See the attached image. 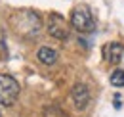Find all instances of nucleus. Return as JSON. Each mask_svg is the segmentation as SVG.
<instances>
[{
  "mask_svg": "<svg viewBox=\"0 0 124 117\" xmlns=\"http://www.w3.org/2000/svg\"><path fill=\"white\" fill-rule=\"evenodd\" d=\"M12 27L23 35V37H36L40 33V27H42V21H40V15L32 10H21V12H16L12 15Z\"/></svg>",
  "mask_w": 124,
  "mask_h": 117,
  "instance_id": "obj_1",
  "label": "nucleus"
},
{
  "mask_svg": "<svg viewBox=\"0 0 124 117\" xmlns=\"http://www.w3.org/2000/svg\"><path fill=\"white\" fill-rule=\"evenodd\" d=\"M71 25L78 33H93L95 31V17L86 4H78L71 12Z\"/></svg>",
  "mask_w": 124,
  "mask_h": 117,
  "instance_id": "obj_2",
  "label": "nucleus"
},
{
  "mask_svg": "<svg viewBox=\"0 0 124 117\" xmlns=\"http://www.w3.org/2000/svg\"><path fill=\"white\" fill-rule=\"evenodd\" d=\"M19 98V83L12 75H0V104L2 106H14Z\"/></svg>",
  "mask_w": 124,
  "mask_h": 117,
  "instance_id": "obj_3",
  "label": "nucleus"
},
{
  "mask_svg": "<svg viewBox=\"0 0 124 117\" xmlns=\"http://www.w3.org/2000/svg\"><path fill=\"white\" fill-rule=\"evenodd\" d=\"M48 33L50 37L57 39V40H65L69 37V25L65 21V17L59 14H52L48 19Z\"/></svg>",
  "mask_w": 124,
  "mask_h": 117,
  "instance_id": "obj_4",
  "label": "nucleus"
},
{
  "mask_svg": "<svg viewBox=\"0 0 124 117\" xmlns=\"http://www.w3.org/2000/svg\"><path fill=\"white\" fill-rule=\"evenodd\" d=\"M111 85L113 87H124V71L122 69H115L113 73H111Z\"/></svg>",
  "mask_w": 124,
  "mask_h": 117,
  "instance_id": "obj_8",
  "label": "nucleus"
},
{
  "mask_svg": "<svg viewBox=\"0 0 124 117\" xmlns=\"http://www.w3.org/2000/svg\"><path fill=\"white\" fill-rule=\"evenodd\" d=\"M44 117H67V113L57 106H48L44 109Z\"/></svg>",
  "mask_w": 124,
  "mask_h": 117,
  "instance_id": "obj_9",
  "label": "nucleus"
},
{
  "mask_svg": "<svg viewBox=\"0 0 124 117\" xmlns=\"http://www.w3.org/2000/svg\"><path fill=\"white\" fill-rule=\"evenodd\" d=\"M36 58H38L40 63H44V65H54V63L57 61V52H55L54 48H50V46H42V48H38Z\"/></svg>",
  "mask_w": 124,
  "mask_h": 117,
  "instance_id": "obj_7",
  "label": "nucleus"
},
{
  "mask_svg": "<svg viewBox=\"0 0 124 117\" xmlns=\"http://www.w3.org/2000/svg\"><path fill=\"white\" fill-rule=\"evenodd\" d=\"M71 100H73L75 109H78V111L86 109L88 104H90V90H88V87L82 85V83H77L71 88Z\"/></svg>",
  "mask_w": 124,
  "mask_h": 117,
  "instance_id": "obj_5",
  "label": "nucleus"
},
{
  "mask_svg": "<svg viewBox=\"0 0 124 117\" xmlns=\"http://www.w3.org/2000/svg\"><path fill=\"white\" fill-rule=\"evenodd\" d=\"M124 56V46L120 42H107L103 46V59L107 63H113L116 65Z\"/></svg>",
  "mask_w": 124,
  "mask_h": 117,
  "instance_id": "obj_6",
  "label": "nucleus"
}]
</instances>
